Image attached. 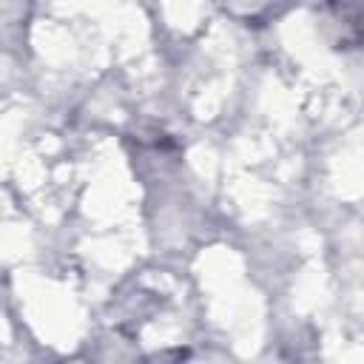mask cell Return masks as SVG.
<instances>
[{"label":"cell","mask_w":364,"mask_h":364,"mask_svg":"<svg viewBox=\"0 0 364 364\" xmlns=\"http://www.w3.org/2000/svg\"><path fill=\"white\" fill-rule=\"evenodd\" d=\"M336 14H341V23L353 28V37L358 40V23H361V0H330Z\"/></svg>","instance_id":"obj_1"}]
</instances>
